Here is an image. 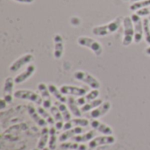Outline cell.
Here are the masks:
<instances>
[{
    "label": "cell",
    "mask_w": 150,
    "mask_h": 150,
    "mask_svg": "<svg viewBox=\"0 0 150 150\" xmlns=\"http://www.w3.org/2000/svg\"><path fill=\"white\" fill-rule=\"evenodd\" d=\"M121 22H123L122 18L118 17L113 21H111L106 25L95 26L92 29V33L96 36H105V35H108L110 33H113L119 29Z\"/></svg>",
    "instance_id": "cell-1"
},
{
    "label": "cell",
    "mask_w": 150,
    "mask_h": 150,
    "mask_svg": "<svg viewBox=\"0 0 150 150\" xmlns=\"http://www.w3.org/2000/svg\"><path fill=\"white\" fill-rule=\"evenodd\" d=\"M123 25H124V37L122 40V44L125 47L129 46L132 44L134 36V23L131 17H125L123 18Z\"/></svg>",
    "instance_id": "cell-2"
},
{
    "label": "cell",
    "mask_w": 150,
    "mask_h": 150,
    "mask_svg": "<svg viewBox=\"0 0 150 150\" xmlns=\"http://www.w3.org/2000/svg\"><path fill=\"white\" fill-rule=\"evenodd\" d=\"M77 42L80 46L86 47L90 48L97 56H100L103 53V47H102L101 44L92 38L86 37V36H81L78 38Z\"/></svg>",
    "instance_id": "cell-3"
},
{
    "label": "cell",
    "mask_w": 150,
    "mask_h": 150,
    "mask_svg": "<svg viewBox=\"0 0 150 150\" xmlns=\"http://www.w3.org/2000/svg\"><path fill=\"white\" fill-rule=\"evenodd\" d=\"M14 98L18 99H24V100H29L32 101L38 105H40L43 104L42 97L38 95L37 93L28 91V90H18L14 92Z\"/></svg>",
    "instance_id": "cell-4"
},
{
    "label": "cell",
    "mask_w": 150,
    "mask_h": 150,
    "mask_svg": "<svg viewBox=\"0 0 150 150\" xmlns=\"http://www.w3.org/2000/svg\"><path fill=\"white\" fill-rule=\"evenodd\" d=\"M74 77L76 80H78V81H81V82L87 83L92 89L98 90L100 87V83L93 76H91V74H89L87 72L81 71V70L76 71L74 74Z\"/></svg>",
    "instance_id": "cell-5"
},
{
    "label": "cell",
    "mask_w": 150,
    "mask_h": 150,
    "mask_svg": "<svg viewBox=\"0 0 150 150\" xmlns=\"http://www.w3.org/2000/svg\"><path fill=\"white\" fill-rule=\"evenodd\" d=\"M131 18L134 23V41L135 43H139L142 41L144 34V29H143V20H142L141 16H139L137 13H134L131 15Z\"/></svg>",
    "instance_id": "cell-6"
},
{
    "label": "cell",
    "mask_w": 150,
    "mask_h": 150,
    "mask_svg": "<svg viewBox=\"0 0 150 150\" xmlns=\"http://www.w3.org/2000/svg\"><path fill=\"white\" fill-rule=\"evenodd\" d=\"M14 79L11 77H7L4 81V89H3V98L6 101L7 104H11L13 98V87H14Z\"/></svg>",
    "instance_id": "cell-7"
},
{
    "label": "cell",
    "mask_w": 150,
    "mask_h": 150,
    "mask_svg": "<svg viewBox=\"0 0 150 150\" xmlns=\"http://www.w3.org/2000/svg\"><path fill=\"white\" fill-rule=\"evenodd\" d=\"M33 55L32 54H25L22 56H20L18 59H17L14 62L11 63L10 66V71L11 72H17L18 69H20L23 66L32 62L33 61Z\"/></svg>",
    "instance_id": "cell-8"
},
{
    "label": "cell",
    "mask_w": 150,
    "mask_h": 150,
    "mask_svg": "<svg viewBox=\"0 0 150 150\" xmlns=\"http://www.w3.org/2000/svg\"><path fill=\"white\" fill-rule=\"evenodd\" d=\"M116 139L112 135H105V136H99L95 139H92L89 142V147L91 149H95L98 146L103 145H111L115 142Z\"/></svg>",
    "instance_id": "cell-9"
},
{
    "label": "cell",
    "mask_w": 150,
    "mask_h": 150,
    "mask_svg": "<svg viewBox=\"0 0 150 150\" xmlns=\"http://www.w3.org/2000/svg\"><path fill=\"white\" fill-rule=\"evenodd\" d=\"M61 92L63 95H72V96H77V97H83L86 93V89L72 86V85H62L60 88Z\"/></svg>",
    "instance_id": "cell-10"
},
{
    "label": "cell",
    "mask_w": 150,
    "mask_h": 150,
    "mask_svg": "<svg viewBox=\"0 0 150 150\" xmlns=\"http://www.w3.org/2000/svg\"><path fill=\"white\" fill-rule=\"evenodd\" d=\"M27 112L28 114L30 115V117L33 120V121L40 127H45L47 125V122L40 116V114L38 112V111L36 112L35 108L32 105H28L27 106Z\"/></svg>",
    "instance_id": "cell-11"
},
{
    "label": "cell",
    "mask_w": 150,
    "mask_h": 150,
    "mask_svg": "<svg viewBox=\"0 0 150 150\" xmlns=\"http://www.w3.org/2000/svg\"><path fill=\"white\" fill-rule=\"evenodd\" d=\"M54 57L55 59H60L62 56L64 46H63V40L62 37L60 34H55L54 36Z\"/></svg>",
    "instance_id": "cell-12"
},
{
    "label": "cell",
    "mask_w": 150,
    "mask_h": 150,
    "mask_svg": "<svg viewBox=\"0 0 150 150\" xmlns=\"http://www.w3.org/2000/svg\"><path fill=\"white\" fill-rule=\"evenodd\" d=\"M111 108V103L110 102H103L98 107L95 108L94 110L91 111V117L93 119H98L100 118L102 116H104L105 114H106L109 110Z\"/></svg>",
    "instance_id": "cell-13"
},
{
    "label": "cell",
    "mask_w": 150,
    "mask_h": 150,
    "mask_svg": "<svg viewBox=\"0 0 150 150\" xmlns=\"http://www.w3.org/2000/svg\"><path fill=\"white\" fill-rule=\"evenodd\" d=\"M35 69H35V66H34V65H33V64L29 65V66L25 69V71H23L22 73H20L19 75H18V76L14 78L15 83H21L26 81L28 78H30V77L33 76V74L34 73Z\"/></svg>",
    "instance_id": "cell-14"
},
{
    "label": "cell",
    "mask_w": 150,
    "mask_h": 150,
    "mask_svg": "<svg viewBox=\"0 0 150 150\" xmlns=\"http://www.w3.org/2000/svg\"><path fill=\"white\" fill-rule=\"evenodd\" d=\"M91 126L94 129L100 132L101 134H104L105 135H112L113 134L112 129L109 126H107V125H105V124H104V123H102V122H100V121H98L97 120H92L91 122Z\"/></svg>",
    "instance_id": "cell-15"
},
{
    "label": "cell",
    "mask_w": 150,
    "mask_h": 150,
    "mask_svg": "<svg viewBox=\"0 0 150 150\" xmlns=\"http://www.w3.org/2000/svg\"><path fill=\"white\" fill-rule=\"evenodd\" d=\"M83 132V129L82 128V127H73L71 129L66 130L63 134H62L59 137V141L61 142H64L65 141L69 140V138H73L74 136L80 134Z\"/></svg>",
    "instance_id": "cell-16"
},
{
    "label": "cell",
    "mask_w": 150,
    "mask_h": 150,
    "mask_svg": "<svg viewBox=\"0 0 150 150\" xmlns=\"http://www.w3.org/2000/svg\"><path fill=\"white\" fill-rule=\"evenodd\" d=\"M90 122L86 119H81V118H76L74 120H70L69 121H66V123L63 126L64 130H69L73 128V127H87L89 126Z\"/></svg>",
    "instance_id": "cell-17"
},
{
    "label": "cell",
    "mask_w": 150,
    "mask_h": 150,
    "mask_svg": "<svg viewBox=\"0 0 150 150\" xmlns=\"http://www.w3.org/2000/svg\"><path fill=\"white\" fill-rule=\"evenodd\" d=\"M98 95H99V91H98V90H95V89H94L93 91H91V92H89L87 95L79 98L76 100V102H77L78 105H84L87 102L89 103V102H91V101L96 99V98L98 97Z\"/></svg>",
    "instance_id": "cell-18"
},
{
    "label": "cell",
    "mask_w": 150,
    "mask_h": 150,
    "mask_svg": "<svg viewBox=\"0 0 150 150\" xmlns=\"http://www.w3.org/2000/svg\"><path fill=\"white\" fill-rule=\"evenodd\" d=\"M67 103H68L69 109L72 112V114L77 118H80L82 116V111L78 108V106H77L78 104H77L76 100L73 97H69V98H68Z\"/></svg>",
    "instance_id": "cell-19"
},
{
    "label": "cell",
    "mask_w": 150,
    "mask_h": 150,
    "mask_svg": "<svg viewBox=\"0 0 150 150\" xmlns=\"http://www.w3.org/2000/svg\"><path fill=\"white\" fill-rule=\"evenodd\" d=\"M48 138H49V129L45 127H42V130H41V136L39 140V142H38V145H37V148L40 150L44 149L46 148V145L47 144L48 142Z\"/></svg>",
    "instance_id": "cell-20"
},
{
    "label": "cell",
    "mask_w": 150,
    "mask_h": 150,
    "mask_svg": "<svg viewBox=\"0 0 150 150\" xmlns=\"http://www.w3.org/2000/svg\"><path fill=\"white\" fill-rule=\"evenodd\" d=\"M47 86H48V90H49L50 93H51L58 101H60V102H62V103H66V102L68 101V98H67L66 97H64V95L61 92L60 90L57 89V87H56L55 85H54V84L51 83V84H48Z\"/></svg>",
    "instance_id": "cell-21"
},
{
    "label": "cell",
    "mask_w": 150,
    "mask_h": 150,
    "mask_svg": "<svg viewBox=\"0 0 150 150\" xmlns=\"http://www.w3.org/2000/svg\"><path fill=\"white\" fill-rule=\"evenodd\" d=\"M60 148L64 150H87V147L78 142H62Z\"/></svg>",
    "instance_id": "cell-22"
},
{
    "label": "cell",
    "mask_w": 150,
    "mask_h": 150,
    "mask_svg": "<svg viewBox=\"0 0 150 150\" xmlns=\"http://www.w3.org/2000/svg\"><path fill=\"white\" fill-rule=\"evenodd\" d=\"M95 135H96V132L92 130L83 134H77L74 136L72 140L76 142H86L91 141L95 137Z\"/></svg>",
    "instance_id": "cell-23"
},
{
    "label": "cell",
    "mask_w": 150,
    "mask_h": 150,
    "mask_svg": "<svg viewBox=\"0 0 150 150\" xmlns=\"http://www.w3.org/2000/svg\"><path fill=\"white\" fill-rule=\"evenodd\" d=\"M37 111H38V112L40 114V116L47 122V124H49L50 126H54V125L55 124V120H54V117L51 116V115L49 114V112H47L44 107L39 106V107L37 108Z\"/></svg>",
    "instance_id": "cell-24"
},
{
    "label": "cell",
    "mask_w": 150,
    "mask_h": 150,
    "mask_svg": "<svg viewBox=\"0 0 150 150\" xmlns=\"http://www.w3.org/2000/svg\"><path fill=\"white\" fill-rule=\"evenodd\" d=\"M54 105L59 108V110L61 111L62 116H63V120L65 121H69L71 120V115L69 111L68 110V107L64 105V103H62L60 101H56L54 103Z\"/></svg>",
    "instance_id": "cell-25"
},
{
    "label": "cell",
    "mask_w": 150,
    "mask_h": 150,
    "mask_svg": "<svg viewBox=\"0 0 150 150\" xmlns=\"http://www.w3.org/2000/svg\"><path fill=\"white\" fill-rule=\"evenodd\" d=\"M56 128L54 127H51L49 128V142L48 146L51 150H54L56 149Z\"/></svg>",
    "instance_id": "cell-26"
},
{
    "label": "cell",
    "mask_w": 150,
    "mask_h": 150,
    "mask_svg": "<svg viewBox=\"0 0 150 150\" xmlns=\"http://www.w3.org/2000/svg\"><path fill=\"white\" fill-rule=\"evenodd\" d=\"M102 103H103V100L102 99H94V100H92V101L85 104L84 105H83L82 108H81V111L82 112H89V111H91L92 109H95V108L98 107Z\"/></svg>",
    "instance_id": "cell-27"
},
{
    "label": "cell",
    "mask_w": 150,
    "mask_h": 150,
    "mask_svg": "<svg viewBox=\"0 0 150 150\" xmlns=\"http://www.w3.org/2000/svg\"><path fill=\"white\" fill-rule=\"evenodd\" d=\"M38 90L40 92V95L42 97V98H44L43 100H51L50 98V91L48 90V86L44 83H40L38 84Z\"/></svg>",
    "instance_id": "cell-28"
},
{
    "label": "cell",
    "mask_w": 150,
    "mask_h": 150,
    "mask_svg": "<svg viewBox=\"0 0 150 150\" xmlns=\"http://www.w3.org/2000/svg\"><path fill=\"white\" fill-rule=\"evenodd\" d=\"M150 5V0H141L134 3L133 4L130 5V10L131 11H138L140 9L145 8L147 6Z\"/></svg>",
    "instance_id": "cell-29"
},
{
    "label": "cell",
    "mask_w": 150,
    "mask_h": 150,
    "mask_svg": "<svg viewBox=\"0 0 150 150\" xmlns=\"http://www.w3.org/2000/svg\"><path fill=\"white\" fill-rule=\"evenodd\" d=\"M50 113L52 114V116L54 117L55 122H62L63 120V116L61 112V111L59 110V108L54 105V106H52L50 108Z\"/></svg>",
    "instance_id": "cell-30"
},
{
    "label": "cell",
    "mask_w": 150,
    "mask_h": 150,
    "mask_svg": "<svg viewBox=\"0 0 150 150\" xmlns=\"http://www.w3.org/2000/svg\"><path fill=\"white\" fill-rule=\"evenodd\" d=\"M143 29L145 40L148 44H150V23L149 18L143 19Z\"/></svg>",
    "instance_id": "cell-31"
},
{
    "label": "cell",
    "mask_w": 150,
    "mask_h": 150,
    "mask_svg": "<svg viewBox=\"0 0 150 150\" xmlns=\"http://www.w3.org/2000/svg\"><path fill=\"white\" fill-rule=\"evenodd\" d=\"M139 16H147V15H149L150 14V5L149 6H147L145 8H142V9H140L137 11L136 12Z\"/></svg>",
    "instance_id": "cell-32"
},
{
    "label": "cell",
    "mask_w": 150,
    "mask_h": 150,
    "mask_svg": "<svg viewBox=\"0 0 150 150\" xmlns=\"http://www.w3.org/2000/svg\"><path fill=\"white\" fill-rule=\"evenodd\" d=\"M42 105H43V107L45 109H49L50 110V108L52 107V102H51V100H43Z\"/></svg>",
    "instance_id": "cell-33"
},
{
    "label": "cell",
    "mask_w": 150,
    "mask_h": 150,
    "mask_svg": "<svg viewBox=\"0 0 150 150\" xmlns=\"http://www.w3.org/2000/svg\"><path fill=\"white\" fill-rule=\"evenodd\" d=\"M63 121L62 122H55V128L57 130H61L62 128H63Z\"/></svg>",
    "instance_id": "cell-34"
},
{
    "label": "cell",
    "mask_w": 150,
    "mask_h": 150,
    "mask_svg": "<svg viewBox=\"0 0 150 150\" xmlns=\"http://www.w3.org/2000/svg\"><path fill=\"white\" fill-rule=\"evenodd\" d=\"M13 1L18 2V3H24V4H31V3H33L34 0H13Z\"/></svg>",
    "instance_id": "cell-35"
},
{
    "label": "cell",
    "mask_w": 150,
    "mask_h": 150,
    "mask_svg": "<svg viewBox=\"0 0 150 150\" xmlns=\"http://www.w3.org/2000/svg\"><path fill=\"white\" fill-rule=\"evenodd\" d=\"M146 53H147L148 54H149L150 55V47H148V48L146 49Z\"/></svg>",
    "instance_id": "cell-36"
},
{
    "label": "cell",
    "mask_w": 150,
    "mask_h": 150,
    "mask_svg": "<svg viewBox=\"0 0 150 150\" xmlns=\"http://www.w3.org/2000/svg\"><path fill=\"white\" fill-rule=\"evenodd\" d=\"M42 150H51L50 149H47V148H45L44 149H42Z\"/></svg>",
    "instance_id": "cell-37"
},
{
    "label": "cell",
    "mask_w": 150,
    "mask_h": 150,
    "mask_svg": "<svg viewBox=\"0 0 150 150\" xmlns=\"http://www.w3.org/2000/svg\"><path fill=\"white\" fill-rule=\"evenodd\" d=\"M132 1H134V2H137V1H141V0H132Z\"/></svg>",
    "instance_id": "cell-38"
},
{
    "label": "cell",
    "mask_w": 150,
    "mask_h": 150,
    "mask_svg": "<svg viewBox=\"0 0 150 150\" xmlns=\"http://www.w3.org/2000/svg\"><path fill=\"white\" fill-rule=\"evenodd\" d=\"M33 150H40V149H39L37 148V149H33Z\"/></svg>",
    "instance_id": "cell-39"
},
{
    "label": "cell",
    "mask_w": 150,
    "mask_h": 150,
    "mask_svg": "<svg viewBox=\"0 0 150 150\" xmlns=\"http://www.w3.org/2000/svg\"><path fill=\"white\" fill-rule=\"evenodd\" d=\"M149 20H150V16H149Z\"/></svg>",
    "instance_id": "cell-40"
}]
</instances>
